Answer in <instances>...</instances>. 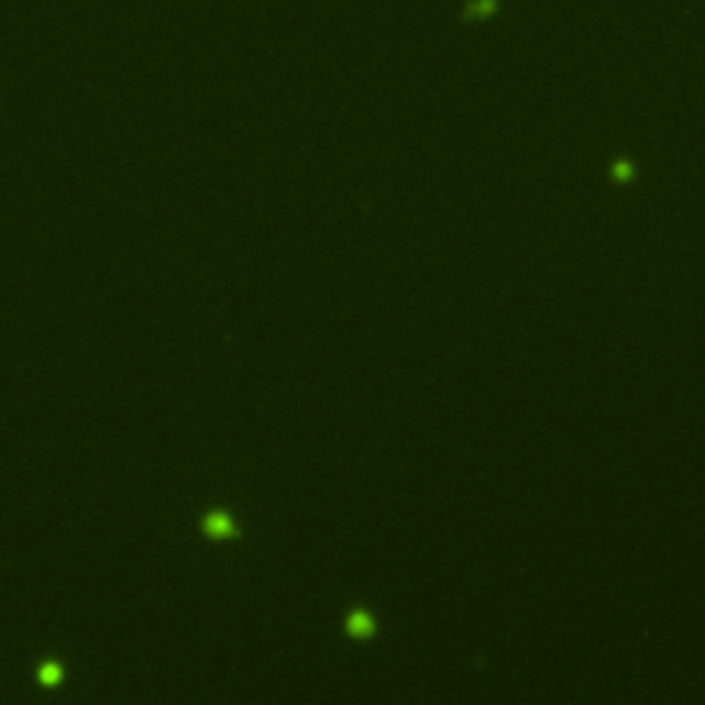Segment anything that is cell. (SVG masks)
<instances>
[{"label":"cell","mask_w":705,"mask_h":705,"mask_svg":"<svg viewBox=\"0 0 705 705\" xmlns=\"http://www.w3.org/2000/svg\"><path fill=\"white\" fill-rule=\"evenodd\" d=\"M204 529H207V535H212V538H231V535H234V526H231V521H229L224 513H212V516H207Z\"/></svg>","instance_id":"6da1fadb"},{"label":"cell","mask_w":705,"mask_h":705,"mask_svg":"<svg viewBox=\"0 0 705 705\" xmlns=\"http://www.w3.org/2000/svg\"><path fill=\"white\" fill-rule=\"evenodd\" d=\"M42 681L47 686H56L58 681H61V667H58V664H50V662H47L42 667Z\"/></svg>","instance_id":"7a4b0ae2"}]
</instances>
